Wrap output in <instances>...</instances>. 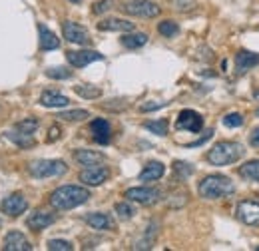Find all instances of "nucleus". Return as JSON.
<instances>
[{
	"label": "nucleus",
	"mask_w": 259,
	"mask_h": 251,
	"mask_svg": "<svg viewBox=\"0 0 259 251\" xmlns=\"http://www.w3.org/2000/svg\"><path fill=\"white\" fill-rule=\"evenodd\" d=\"M90 199V191L80 186H62V188L54 189L50 195V203L54 210L66 212V210H74L82 203H86Z\"/></svg>",
	"instance_id": "nucleus-1"
},
{
	"label": "nucleus",
	"mask_w": 259,
	"mask_h": 251,
	"mask_svg": "<svg viewBox=\"0 0 259 251\" xmlns=\"http://www.w3.org/2000/svg\"><path fill=\"white\" fill-rule=\"evenodd\" d=\"M197 191L203 199H222V197H227L235 191V186L233 182L226 178V176H220V174H213V176H207L199 182L197 186Z\"/></svg>",
	"instance_id": "nucleus-2"
},
{
	"label": "nucleus",
	"mask_w": 259,
	"mask_h": 251,
	"mask_svg": "<svg viewBox=\"0 0 259 251\" xmlns=\"http://www.w3.org/2000/svg\"><path fill=\"white\" fill-rule=\"evenodd\" d=\"M243 146L237 144V142H218L209 152H207V161L211 165H229V163H235L237 159L243 157Z\"/></svg>",
	"instance_id": "nucleus-3"
},
{
	"label": "nucleus",
	"mask_w": 259,
	"mask_h": 251,
	"mask_svg": "<svg viewBox=\"0 0 259 251\" xmlns=\"http://www.w3.org/2000/svg\"><path fill=\"white\" fill-rule=\"evenodd\" d=\"M28 172L30 176L36 180H46V178H60L68 172V165H66L62 159H36L28 165Z\"/></svg>",
	"instance_id": "nucleus-4"
},
{
	"label": "nucleus",
	"mask_w": 259,
	"mask_h": 251,
	"mask_svg": "<svg viewBox=\"0 0 259 251\" xmlns=\"http://www.w3.org/2000/svg\"><path fill=\"white\" fill-rule=\"evenodd\" d=\"M122 10L136 18H156L160 14V6L152 0H126Z\"/></svg>",
	"instance_id": "nucleus-5"
},
{
	"label": "nucleus",
	"mask_w": 259,
	"mask_h": 251,
	"mask_svg": "<svg viewBox=\"0 0 259 251\" xmlns=\"http://www.w3.org/2000/svg\"><path fill=\"white\" fill-rule=\"evenodd\" d=\"M124 197L130 201H136V203H142V205H152L160 199V191L156 188H130L126 189Z\"/></svg>",
	"instance_id": "nucleus-6"
},
{
	"label": "nucleus",
	"mask_w": 259,
	"mask_h": 251,
	"mask_svg": "<svg viewBox=\"0 0 259 251\" xmlns=\"http://www.w3.org/2000/svg\"><path fill=\"white\" fill-rule=\"evenodd\" d=\"M62 30H64V38L68 42H72V44H80V46H86V44H90V32L86 30L84 26H80V24H76V22H64V26H62Z\"/></svg>",
	"instance_id": "nucleus-7"
},
{
	"label": "nucleus",
	"mask_w": 259,
	"mask_h": 251,
	"mask_svg": "<svg viewBox=\"0 0 259 251\" xmlns=\"http://www.w3.org/2000/svg\"><path fill=\"white\" fill-rule=\"evenodd\" d=\"M66 58H68V62L72 64L74 68H84L88 64L104 60V54H100L96 50H70L66 54Z\"/></svg>",
	"instance_id": "nucleus-8"
},
{
	"label": "nucleus",
	"mask_w": 259,
	"mask_h": 251,
	"mask_svg": "<svg viewBox=\"0 0 259 251\" xmlns=\"http://www.w3.org/2000/svg\"><path fill=\"white\" fill-rule=\"evenodd\" d=\"M178 130H188V132H201V128H203V118L195 112V110H182L180 112V116H178Z\"/></svg>",
	"instance_id": "nucleus-9"
},
{
	"label": "nucleus",
	"mask_w": 259,
	"mask_h": 251,
	"mask_svg": "<svg viewBox=\"0 0 259 251\" xmlns=\"http://www.w3.org/2000/svg\"><path fill=\"white\" fill-rule=\"evenodd\" d=\"M110 178V170L104 165H94V168H86L84 172H80V182L86 186H102L106 180Z\"/></svg>",
	"instance_id": "nucleus-10"
},
{
	"label": "nucleus",
	"mask_w": 259,
	"mask_h": 251,
	"mask_svg": "<svg viewBox=\"0 0 259 251\" xmlns=\"http://www.w3.org/2000/svg\"><path fill=\"white\" fill-rule=\"evenodd\" d=\"M26 207H28V201L22 193H12L2 199V212L8 214L10 218H18L20 214L26 212Z\"/></svg>",
	"instance_id": "nucleus-11"
},
{
	"label": "nucleus",
	"mask_w": 259,
	"mask_h": 251,
	"mask_svg": "<svg viewBox=\"0 0 259 251\" xmlns=\"http://www.w3.org/2000/svg\"><path fill=\"white\" fill-rule=\"evenodd\" d=\"M237 220L245 225H257L259 223V203L257 201H241L235 210Z\"/></svg>",
	"instance_id": "nucleus-12"
},
{
	"label": "nucleus",
	"mask_w": 259,
	"mask_h": 251,
	"mask_svg": "<svg viewBox=\"0 0 259 251\" xmlns=\"http://www.w3.org/2000/svg\"><path fill=\"white\" fill-rule=\"evenodd\" d=\"M4 249L6 251H30V241L20 233V231H10L4 237Z\"/></svg>",
	"instance_id": "nucleus-13"
},
{
	"label": "nucleus",
	"mask_w": 259,
	"mask_h": 251,
	"mask_svg": "<svg viewBox=\"0 0 259 251\" xmlns=\"http://www.w3.org/2000/svg\"><path fill=\"white\" fill-rule=\"evenodd\" d=\"M259 64V54L255 52H247V50H239L235 54V72L237 74H245L247 70H251L253 66Z\"/></svg>",
	"instance_id": "nucleus-14"
},
{
	"label": "nucleus",
	"mask_w": 259,
	"mask_h": 251,
	"mask_svg": "<svg viewBox=\"0 0 259 251\" xmlns=\"http://www.w3.org/2000/svg\"><path fill=\"white\" fill-rule=\"evenodd\" d=\"M74 159L84 165V168H94V165H100L106 161V156L100 154V152H94V150H76L74 152Z\"/></svg>",
	"instance_id": "nucleus-15"
},
{
	"label": "nucleus",
	"mask_w": 259,
	"mask_h": 251,
	"mask_svg": "<svg viewBox=\"0 0 259 251\" xmlns=\"http://www.w3.org/2000/svg\"><path fill=\"white\" fill-rule=\"evenodd\" d=\"M54 221H56V216H52V214H46V212H34L32 216H28L26 225H28L30 229H34V231H40V229L50 227Z\"/></svg>",
	"instance_id": "nucleus-16"
},
{
	"label": "nucleus",
	"mask_w": 259,
	"mask_h": 251,
	"mask_svg": "<svg viewBox=\"0 0 259 251\" xmlns=\"http://www.w3.org/2000/svg\"><path fill=\"white\" fill-rule=\"evenodd\" d=\"M98 28L104 32H132L134 30V22L124 20V18H106L98 24Z\"/></svg>",
	"instance_id": "nucleus-17"
},
{
	"label": "nucleus",
	"mask_w": 259,
	"mask_h": 251,
	"mask_svg": "<svg viewBox=\"0 0 259 251\" xmlns=\"http://www.w3.org/2000/svg\"><path fill=\"white\" fill-rule=\"evenodd\" d=\"M38 34H40V48L42 50H56L60 48V38L44 24H38Z\"/></svg>",
	"instance_id": "nucleus-18"
},
{
	"label": "nucleus",
	"mask_w": 259,
	"mask_h": 251,
	"mask_svg": "<svg viewBox=\"0 0 259 251\" xmlns=\"http://www.w3.org/2000/svg\"><path fill=\"white\" fill-rule=\"evenodd\" d=\"M165 174V168L160 161H150L146 163V168L140 172V182H156Z\"/></svg>",
	"instance_id": "nucleus-19"
},
{
	"label": "nucleus",
	"mask_w": 259,
	"mask_h": 251,
	"mask_svg": "<svg viewBox=\"0 0 259 251\" xmlns=\"http://www.w3.org/2000/svg\"><path fill=\"white\" fill-rule=\"evenodd\" d=\"M86 223L92 227V229H100V231H106V229H114L116 227V223L114 220L108 216V214H90L88 218H86Z\"/></svg>",
	"instance_id": "nucleus-20"
},
{
	"label": "nucleus",
	"mask_w": 259,
	"mask_h": 251,
	"mask_svg": "<svg viewBox=\"0 0 259 251\" xmlns=\"http://www.w3.org/2000/svg\"><path fill=\"white\" fill-rule=\"evenodd\" d=\"M90 132L94 134V140H96L98 144L106 146V144L110 142V124H108L106 120H102V118L94 120V122L90 124Z\"/></svg>",
	"instance_id": "nucleus-21"
},
{
	"label": "nucleus",
	"mask_w": 259,
	"mask_h": 251,
	"mask_svg": "<svg viewBox=\"0 0 259 251\" xmlns=\"http://www.w3.org/2000/svg\"><path fill=\"white\" fill-rule=\"evenodd\" d=\"M40 104L44 108H66L70 104V100L64 94H60V92H50L48 90V92H44L40 96Z\"/></svg>",
	"instance_id": "nucleus-22"
},
{
	"label": "nucleus",
	"mask_w": 259,
	"mask_h": 251,
	"mask_svg": "<svg viewBox=\"0 0 259 251\" xmlns=\"http://www.w3.org/2000/svg\"><path fill=\"white\" fill-rule=\"evenodd\" d=\"M239 176L249 180V182H257L259 184V159H251V161L243 163L239 168Z\"/></svg>",
	"instance_id": "nucleus-23"
},
{
	"label": "nucleus",
	"mask_w": 259,
	"mask_h": 251,
	"mask_svg": "<svg viewBox=\"0 0 259 251\" xmlns=\"http://www.w3.org/2000/svg\"><path fill=\"white\" fill-rule=\"evenodd\" d=\"M148 42V36L144 34V32H134V34H126V36H122V44L130 48V50H136V48H140V46H144Z\"/></svg>",
	"instance_id": "nucleus-24"
},
{
	"label": "nucleus",
	"mask_w": 259,
	"mask_h": 251,
	"mask_svg": "<svg viewBox=\"0 0 259 251\" xmlns=\"http://www.w3.org/2000/svg\"><path fill=\"white\" fill-rule=\"evenodd\" d=\"M6 138L10 140V142H14L16 146H20V148H32L34 146V138L32 136H28V134H22V132H8L6 134Z\"/></svg>",
	"instance_id": "nucleus-25"
},
{
	"label": "nucleus",
	"mask_w": 259,
	"mask_h": 251,
	"mask_svg": "<svg viewBox=\"0 0 259 251\" xmlns=\"http://www.w3.org/2000/svg\"><path fill=\"white\" fill-rule=\"evenodd\" d=\"M74 92L78 96H82V98H86V100H96V98L102 96V90L98 86H92V84H80V86L74 88Z\"/></svg>",
	"instance_id": "nucleus-26"
},
{
	"label": "nucleus",
	"mask_w": 259,
	"mask_h": 251,
	"mask_svg": "<svg viewBox=\"0 0 259 251\" xmlns=\"http://www.w3.org/2000/svg\"><path fill=\"white\" fill-rule=\"evenodd\" d=\"M114 210H116V214L122 218V220H132L138 212H136V207L130 203V199L128 201H120V203H116L114 205Z\"/></svg>",
	"instance_id": "nucleus-27"
},
{
	"label": "nucleus",
	"mask_w": 259,
	"mask_h": 251,
	"mask_svg": "<svg viewBox=\"0 0 259 251\" xmlns=\"http://www.w3.org/2000/svg\"><path fill=\"white\" fill-rule=\"evenodd\" d=\"M58 118H62L66 122H82V120L90 118V112H86V110H70V112H60Z\"/></svg>",
	"instance_id": "nucleus-28"
},
{
	"label": "nucleus",
	"mask_w": 259,
	"mask_h": 251,
	"mask_svg": "<svg viewBox=\"0 0 259 251\" xmlns=\"http://www.w3.org/2000/svg\"><path fill=\"white\" fill-rule=\"evenodd\" d=\"M144 128L156 136H167V120H152V122H146Z\"/></svg>",
	"instance_id": "nucleus-29"
},
{
	"label": "nucleus",
	"mask_w": 259,
	"mask_h": 251,
	"mask_svg": "<svg viewBox=\"0 0 259 251\" xmlns=\"http://www.w3.org/2000/svg\"><path fill=\"white\" fill-rule=\"evenodd\" d=\"M38 126H40V122H38L36 118H26V120H22V122H18V124H16V130H18V132H22V134L32 136L34 132L38 130Z\"/></svg>",
	"instance_id": "nucleus-30"
},
{
	"label": "nucleus",
	"mask_w": 259,
	"mask_h": 251,
	"mask_svg": "<svg viewBox=\"0 0 259 251\" xmlns=\"http://www.w3.org/2000/svg\"><path fill=\"white\" fill-rule=\"evenodd\" d=\"M158 32L162 36H165V38H171V36H176L180 32V26L174 20H163V22H160V26H158Z\"/></svg>",
	"instance_id": "nucleus-31"
},
{
	"label": "nucleus",
	"mask_w": 259,
	"mask_h": 251,
	"mask_svg": "<svg viewBox=\"0 0 259 251\" xmlns=\"http://www.w3.org/2000/svg\"><path fill=\"white\" fill-rule=\"evenodd\" d=\"M46 76H48V78H54V80H68V78H72V70L58 66V68L46 70Z\"/></svg>",
	"instance_id": "nucleus-32"
},
{
	"label": "nucleus",
	"mask_w": 259,
	"mask_h": 251,
	"mask_svg": "<svg viewBox=\"0 0 259 251\" xmlns=\"http://www.w3.org/2000/svg\"><path fill=\"white\" fill-rule=\"evenodd\" d=\"M48 249L50 251H72L74 249V245H72L70 241H66V239H50V241H48Z\"/></svg>",
	"instance_id": "nucleus-33"
},
{
	"label": "nucleus",
	"mask_w": 259,
	"mask_h": 251,
	"mask_svg": "<svg viewBox=\"0 0 259 251\" xmlns=\"http://www.w3.org/2000/svg\"><path fill=\"white\" fill-rule=\"evenodd\" d=\"M224 126L226 128H241L243 126V116L237 114V112H231L224 118Z\"/></svg>",
	"instance_id": "nucleus-34"
},
{
	"label": "nucleus",
	"mask_w": 259,
	"mask_h": 251,
	"mask_svg": "<svg viewBox=\"0 0 259 251\" xmlns=\"http://www.w3.org/2000/svg\"><path fill=\"white\" fill-rule=\"evenodd\" d=\"M174 170H176L182 178H188V176H192V174H194L192 163H186V161H176V163H174Z\"/></svg>",
	"instance_id": "nucleus-35"
},
{
	"label": "nucleus",
	"mask_w": 259,
	"mask_h": 251,
	"mask_svg": "<svg viewBox=\"0 0 259 251\" xmlns=\"http://www.w3.org/2000/svg\"><path fill=\"white\" fill-rule=\"evenodd\" d=\"M110 8H112V2H110V0H102V2H96V4H94V12H96V14H102V12L110 10Z\"/></svg>",
	"instance_id": "nucleus-36"
},
{
	"label": "nucleus",
	"mask_w": 259,
	"mask_h": 251,
	"mask_svg": "<svg viewBox=\"0 0 259 251\" xmlns=\"http://www.w3.org/2000/svg\"><path fill=\"white\" fill-rule=\"evenodd\" d=\"M211 136H213V130H207L203 138H199L197 142H192V144H188V148H195V146H201V144H205V142H207V140H209Z\"/></svg>",
	"instance_id": "nucleus-37"
},
{
	"label": "nucleus",
	"mask_w": 259,
	"mask_h": 251,
	"mask_svg": "<svg viewBox=\"0 0 259 251\" xmlns=\"http://www.w3.org/2000/svg\"><path fill=\"white\" fill-rule=\"evenodd\" d=\"M249 144H251L253 148H259V126L251 130V134H249Z\"/></svg>",
	"instance_id": "nucleus-38"
},
{
	"label": "nucleus",
	"mask_w": 259,
	"mask_h": 251,
	"mask_svg": "<svg viewBox=\"0 0 259 251\" xmlns=\"http://www.w3.org/2000/svg\"><path fill=\"white\" fill-rule=\"evenodd\" d=\"M167 106V102H160V104H144L142 106V112H150V110H158V108H163Z\"/></svg>",
	"instance_id": "nucleus-39"
},
{
	"label": "nucleus",
	"mask_w": 259,
	"mask_h": 251,
	"mask_svg": "<svg viewBox=\"0 0 259 251\" xmlns=\"http://www.w3.org/2000/svg\"><path fill=\"white\" fill-rule=\"evenodd\" d=\"M60 138V128L58 126H52L50 128V134H48V142H54V140H58Z\"/></svg>",
	"instance_id": "nucleus-40"
},
{
	"label": "nucleus",
	"mask_w": 259,
	"mask_h": 251,
	"mask_svg": "<svg viewBox=\"0 0 259 251\" xmlns=\"http://www.w3.org/2000/svg\"><path fill=\"white\" fill-rule=\"evenodd\" d=\"M255 116H257V118H259V108H257V112H255Z\"/></svg>",
	"instance_id": "nucleus-41"
},
{
	"label": "nucleus",
	"mask_w": 259,
	"mask_h": 251,
	"mask_svg": "<svg viewBox=\"0 0 259 251\" xmlns=\"http://www.w3.org/2000/svg\"><path fill=\"white\" fill-rule=\"evenodd\" d=\"M70 2H80V0H70Z\"/></svg>",
	"instance_id": "nucleus-42"
},
{
	"label": "nucleus",
	"mask_w": 259,
	"mask_h": 251,
	"mask_svg": "<svg viewBox=\"0 0 259 251\" xmlns=\"http://www.w3.org/2000/svg\"><path fill=\"white\" fill-rule=\"evenodd\" d=\"M0 223H2V216H0Z\"/></svg>",
	"instance_id": "nucleus-43"
}]
</instances>
